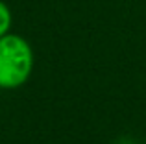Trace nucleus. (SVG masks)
<instances>
[{
	"label": "nucleus",
	"mask_w": 146,
	"mask_h": 144,
	"mask_svg": "<svg viewBox=\"0 0 146 144\" xmlns=\"http://www.w3.org/2000/svg\"><path fill=\"white\" fill-rule=\"evenodd\" d=\"M9 28H11V11L7 4L0 0V37L9 33Z\"/></svg>",
	"instance_id": "nucleus-2"
},
{
	"label": "nucleus",
	"mask_w": 146,
	"mask_h": 144,
	"mask_svg": "<svg viewBox=\"0 0 146 144\" xmlns=\"http://www.w3.org/2000/svg\"><path fill=\"white\" fill-rule=\"evenodd\" d=\"M33 70L32 44L21 35L0 37V89H19L30 79Z\"/></svg>",
	"instance_id": "nucleus-1"
}]
</instances>
